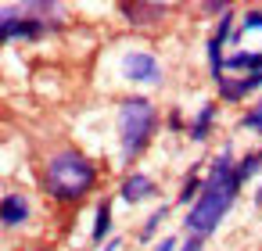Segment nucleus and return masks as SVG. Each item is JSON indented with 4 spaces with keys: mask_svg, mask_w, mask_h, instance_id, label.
<instances>
[{
    "mask_svg": "<svg viewBox=\"0 0 262 251\" xmlns=\"http://www.w3.org/2000/svg\"><path fill=\"white\" fill-rule=\"evenodd\" d=\"M233 22H237V15H233V8L219 18V26L212 29V36L205 40V58H208V76H212V83L219 86L223 79H226V72H223V65H226V54H223V47L233 40Z\"/></svg>",
    "mask_w": 262,
    "mask_h": 251,
    "instance_id": "obj_6",
    "label": "nucleus"
},
{
    "mask_svg": "<svg viewBox=\"0 0 262 251\" xmlns=\"http://www.w3.org/2000/svg\"><path fill=\"white\" fill-rule=\"evenodd\" d=\"M51 29H58V26L47 22V18H36L26 4L0 11V47H4V43H15V40H40V36H47Z\"/></svg>",
    "mask_w": 262,
    "mask_h": 251,
    "instance_id": "obj_4",
    "label": "nucleus"
},
{
    "mask_svg": "<svg viewBox=\"0 0 262 251\" xmlns=\"http://www.w3.org/2000/svg\"><path fill=\"white\" fill-rule=\"evenodd\" d=\"M169 212H172V204H158V208L147 215V222H144V226H140V233H137V237H140V244L155 240V233H158V226L169 219Z\"/></svg>",
    "mask_w": 262,
    "mask_h": 251,
    "instance_id": "obj_15",
    "label": "nucleus"
},
{
    "mask_svg": "<svg viewBox=\"0 0 262 251\" xmlns=\"http://www.w3.org/2000/svg\"><path fill=\"white\" fill-rule=\"evenodd\" d=\"M258 169H262V147H258V151H248V154L237 162V179H241V187H244Z\"/></svg>",
    "mask_w": 262,
    "mask_h": 251,
    "instance_id": "obj_16",
    "label": "nucleus"
},
{
    "mask_svg": "<svg viewBox=\"0 0 262 251\" xmlns=\"http://www.w3.org/2000/svg\"><path fill=\"white\" fill-rule=\"evenodd\" d=\"M241 197V179H237V162H233V151L223 147L212 162H208V172H205V190L201 197L187 208V233L190 237H212L219 230V222L226 219V212L237 204Z\"/></svg>",
    "mask_w": 262,
    "mask_h": 251,
    "instance_id": "obj_1",
    "label": "nucleus"
},
{
    "mask_svg": "<svg viewBox=\"0 0 262 251\" xmlns=\"http://www.w3.org/2000/svg\"><path fill=\"white\" fill-rule=\"evenodd\" d=\"M215 115H219V104H215V101H205V104L198 108V115L190 119L187 136H190L194 144H205V140H208V133H212V126H215Z\"/></svg>",
    "mask_w": 262,
    "mask_h": 251,
    "instance_id": "obj_11",
    "label": "nucleus"
},
{
    "mask_svg": "<svg viewBox=\"0 0 262 251\" xmlns=\"http://www.w3.org/2000/svg\"><path fill=\"white\" fill-rule=\"evenodd\" d=\"M158 194V183L151 179V176H144V172H129L122 183H119V197L126 201V204H140V201H151Z\"/></svg>",
    "mask_w": 262,
    "mask_h": 251,
    "instance_id": "obj_10",
    "label": "nucleus"
},
{
    "mask_svg": "<svg viewBox=\"0 0 262 251\" xmlns=\"http://www.w3.org/2000/svg\"><path fill=\"white\" fill-rule=\"evenodd\" d=\"M201 247H205V240H201V237H187V240L180 244V251H201Z\"/></svg>",
    "mask_w": 262,
    "mask_h": 251,
    "instance_id": "obj_21",
    "label": "nucleus"
},
{
    "mask_svg": "<svg viewBox=\"0 0 262 251\" xmlns=\"http://www.w3.org/2000/svg\"><path fill=\"white\" fill-rule=\"evenodd\" d=\"M201 190H205V176L198 172V169H190L187 172V179H183V187H180V194H176V204H194L198 197H201Z\"/></svg>",
    "mask_w": 262,
    "mask_h": 251,
    "instance_id": "obj_14",
    "label": "nucleus"
},
{
    "mask_svg": "<svg viewBox=\"0 0 262 251\" xmlns=\"http://www.w3.org/2000/svg\"><path fill=\"white\" fill-rule=\"evenodd\" d=\"M169 4H158V0H133V4H119V15L126 18V26L133 29H155L169 18Z\"/></svg>",
    "mask_w": 262,
    "mask_h": 251,
    "instance_id": "obj_7",
    "label": "nucleus"
},
{
    "mask_svg": "<svg viewBox=\"0 0 262 251\" xmlns=\"http://www.w3.org/2000/svg\"><path fill=\"white\" fill-rule=\"evenodd\" d=\"M241 129H248V133H258V136H262V101H255V104L241 115Z\"/></svg>",
    "mask_w": 262,
    "mask_h": 251,
    "instance_id": "obj_17",
    "label": "nucleus"
},
{
    "mask_svg": "<svg viewBox=\"0 0 262 251\" xmlns=\"http://www.w3.org/2000/svg\"><path fill=\"white\" fill-rule=\"evenodd\" d=\"M108 233H112V197H101L97 201V212H94V233H90V240L94 244H104Z\"/></svg>",
    "mask_w": 262,
    "mask_h": 251,
    "instance_id": "obj_13",
    "label": "nucleus"
},
{
    "mask_svg": "<svg viewBox=\"0 0 262 251\" xmlns=\"http://www.w3.org/2000/svg\"><path fill=\"white\" fill-rule=\"evenodd\" d=\"M155 251H180V240H176V237H162V240L155 244Z\"/></svg>",
    "mask_w": 262,
    "mask_h": 251,
    "instance_id": "obj_20",
    "label": "nucleus"
},
{
    "mask_svg": "<svg viewBox=\"0 0 262 251\" xmlns=\"http://www.w3.org/2000/svg\"><path fill=\"white\" fill-rule=\"evenodd\" d=\"M158 108L151 97H122L119 101V111H115V133H119V151H122V162L133 165L155 140L158 133Z\"/></svg>",
    "mask_w": 262,
    "mask_h": 251,
    "instance_id": "obj_3",
    "label": "nucleus"
},
{
    "mask_svg": "<svg viewBox=\"0 0 262 251\" xmlns=\"http://www.w3.org/2000/svg\"><path fill=\"white\" fill-rule=\"evenodd\" d=\"M255 90H262V72H251V76H226V79L219 83V101L241 104V101L251 97Z\"/></svg>",
    "mask_w": 262,
    "mask_h": 251,
    "instance_id": "obj_9",
    "label": "nucleus"
},
{
    "mask_svg": "<svg viewBox=\"0 0 262 251\" xmlns=\"http://www.w3.org/2000/svg\"><path fill=\"white\" fill-rule=\"evenodd\" d=\"M29 215H33V204H29V197H26V194L11 190V194L0 197V226L18 230V226H26V222H29Z\"/></svg>",
    "mask_w": 262,
    "mask_h": 251,
    "instance_id": "obj_8",
    "label": "nucleus"
},
{
    "mask_svg": "<svg viewBox=\"0 0 262 251\" xmlns=\"http://www.w3.org/2000/svg\"><path fill=\"white\" fill-rule=\"evenodd\" d=\"M223 72H241V76L262 72V51H233V54H226Z\"/></svg>",
    "mask_w": 262,
    "mask_h": 251,
    "instance_id": "obj_12",
    "label": "nucleus"
},
{
    "mask_svg": "<svg viewBox=\"0 0 262 251\" xmlns=\"http://www.w3.org/2000/svg\"><path fill=\"white\" fill-rule=\"evenodd\" d=\"M119 76L126 83H137V86H158L162 83V61L151 51H126L119 61Z\"/></svg>",
    "mask_w": 262,
    "mask_h": 251,
    "instance_id": "obj_5",
    "label": "nucleus"
},
{
    "mask_svg": "<svg viewBox=\"0 0 262 251\" xmlns=\"http://www.w3.org/2000/svg\"><path fill=\"white\" fill-rule=\"evenodd\" d=\"M169 129H176V133L183 129V115H180V111H172V115H169Z\"/></svg>",
    "mask_w": 262,
    "mask_h": 251,
    "instance_id": "obj_22",
    "label": "nucleus"
},
{
    "mask_svg": "<svg viewBox=\"0 0 262 251\" xmlns=\"http://www.w3.org/2000/svg\"><path fill=\"white\" fill-rule=\"evenodd\" d=\"M255 29H262V8H251V11H244V18H241V29L233 33V43L241 40V33H255Z\"/></svg>",
    "mask_w": 262,
    "mask_h": 251,
    "instance_id": "obj_18",
    "label": "nucleus"
},
{
    "mask_svg": "<svg viewBox=\"0 0 262 251\" xmlns=\"http://www.w3.org/2000/svg\"><path fill=\"white\" fill-rule=\"evenodd\" d=\"M26 251H51V247H43V244H33V247H26Z\"/></svg>",
    "mask_w": 262,
    "mask_h": 251,
    "instance_id": "obj_24",
    "label": "nucleus"
},
{
    "mask_svg": "<svg viewBox=\"0 0 262 251\" xmlns=\"http://www.w3.org/2000/svg\"><path fill=\"white\" fill-rule=\"evenodd\" d=\"M119 247H122V240H119V237H112V240H108L101 251H119Z\"/></svg>",
    "mask_w": 262,
    "mask_h": 251,
    "instance_id": "obj_23",
    "label": "nucleus"
},
{
    "mask_svg": "<svg viewBox=\"0 0 262 251\" xmlns=\"http://www.w3.org/2000/svg\"><path fill=\"white\" fill-rule=\"evenodd\" d=\"M198 11H201V15H219V18H223V15L230 11V4H223V0H219V4H215V0H208V4H201Z\"/></svg>",
    "mask_w": 262,
    "mask_h": 251,
    "instance_id": "obj_19",
    "label": "nucleus"
},
{
    "mask_svg": "<svg viewBox=\"0 0 262 251\" xmlns=\"http://www.w3.org/2000/svg\"><path fill=\"white\" fill-rule=\"evenodd\" d=\"M97 165L72 144L54 147L43 165H40V190L54 201V204H79L97 190Z\"/></svg>",
    "mask_w": 262,
    "mask_h": 251,
    "instance_id": "obj_2",
    "label": "nucleus"
}]
</instances>
